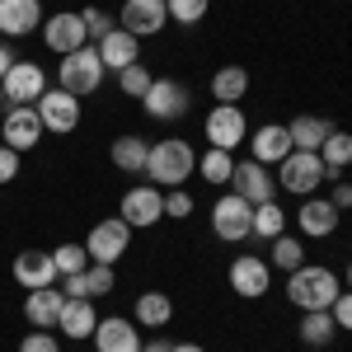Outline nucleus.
Instances as JSON below:
<instances>
[{"label": "nucleus", "instance_id": "bb28decb", "mask_svg": "<svg viewBox=\"0 0 352 352\" xmlns=\"http://www.w3.org/2000/svg\"><path fill=\"white\" fill-rule=\"evenodd\" d=\"M244 94H249V71L244 66H221L212 76V99L217 104H240Z\"/></svg>", "mask_w": 352, "mask_h": 352}, {"label": "nucleus", "instance_id": "cd10ccee", "mask_svg": "<svg viewBox=\"0 0 352 352\" xmlns=\"http://www.w3.org/2000/svg\"><path fill=\"white\" fill-rule=\"evenodd\" d=\"M333 338H338V324H333L329 310H305L300 315V343L305 348H329Z\"/></svg>", "mask_w": 352, "mask_h": 352}, {"label": "nucleus", "instance_id": "20e7f679", "mask_svg": "<svg viewBox=\"0 0 352 352\" xmlns=\"http://www.w3.org/2000/svg\"><path fill=\"white\" fill-rule=\"evenodd\" d=\"M324 179H329V169L315 151H292L287 160L277 164V188L296 192V197H315V188H320Z\"/></svg>", "mask_w": 352, "mask_h": 352}, {"label": "nucleus", "instance_id": "c85d7f7f", "mask_svg": "<svg viewBox=\"0 0 352 352\" xmlns=\"http://www.w3.org/2000/svg\"><path fill=\"white\" fill-rule=\"evenodd\" d=\"M320 160H324L329 179H338L352 164V132H338V127H333V132L324 136V146H320Z\"/></svg>", "mask_w": 352, "mask_h": 352}, {"label": "nucleus", "instance_id": "f3484780", "mask_svg": "<svg viewBox=\"0 0 352 352\" xmlns=\"http://www.w3.org/2000/svg\"><path fill=\"white\" fill-rule=\"evenodd\" d=\"M14 282H19L24 292H43V287H56L52 249H24V254H14Z\"/></svg>", "mask_w": 352, "mask_h": 352}, {"label": "nucleus", "instance_id": "58836bf2", "mask_svg": "<svg viewBox=\"0 0 352 352\" xmlns=\"http://www.w3.org/2000/svg\"><path fill=\"white\" fill-rule=\"evenodd\" d=\"M80 19H85V28H89V38H94V43L113 33V19L104 14V10H99V5H89V10H80Z\"/></svg>", "mask_w": 352, "mask_h": 352}, {"label": "nucleus", "instance_id": "6ab92c4d", "mask_svg": "<svg viewBox=\"0 0 352 352\" xmlns=\"http://www.w3.org/2000/svg\"><path fill=\"white\" fill-rule=\"evenodd\" d=\"M296 226H300L305 240H329L338 230V207L329 197H305L300 212H296Z\"/></svg>", "mask_w": 352, "mask_h": 352}, {"label": "nucleus", "instance_id": "e433bc0d", "mask_svg": "<svg viewBox=\"0 0 352 352\" xmlns=\"http://www.w3.org/2000/svg\"><path fill=\"white\" fill-rule=\"evenodd\" d=\"M109 292H113V268L109 263H89V268H85V300L109 296Z\"/></svg>", "mask_w": 352, "mask_h": 352}, {"label": "nucleus", "instance_id": "a19ab883", "mask_svg": "<svg viewBox=\"0 0 352 352\" xmlns=\"http://www.w3.org/2000/svg\"><path fill=\"white\" fill-rule=\"evenodd\" d=\"M19 160H24V155L0 141V184H14V179H19Z\"/></svg>", "mask_w": 352, "mask_h": 352}, {"label": "nucleus", "instance_id": "79ce46f5", "mask_svg": "<svg viewBox=\"0 0 352 352\" xmlns=\"http://www.w3.org/2000/svg\"><path fill=\"white\" fill-rule=\"evenodd\" d=\"M329 315H333V324H338V329H348V333H352V292H338V300L329 305Z\"/></svg>", "mask_w": 352, "mask_h": 352}, {"label": "nucleus", "instance_id": "2eb2a0df", "mask_svg": "<svg viewBox=\"0 0 352 352\" xmlns=\"http://www.w3.org/2000/svg\"><path fill=\"white\" fill-rule=\"evenodd\" d=\"M164 24H169V10H164V0H122L118 28H127L132 38H155Z\"/></svg>", "mask_w": 352, "mask_h": 352}, {"label": "nucleus", "instance_id": "f257e3e1", "mask_svg": "<svg viewBox=\"0 0 352 352\" xmlns=\"http://www.w3.org/2000/svg\"><path fill=\"white\" fill-rule=\"evenodd\" d=\"M146 174H151V184L155 188H184L188 184V174H197V151H192L184 136H164L151 146V160H146Z\"/></svg>", "mask_w": 352, "mask_h": 352}, {"label": "nucleus", "instance_id": "2f4dec72", "mask_svg": "<svg viewBox=\"0 0 352 352\" xmlns=\"http://www.w3.org/2000/svg\"><path fill=\"white\" fill-rule=\"evenodd\" d=\"M287 212L277 207V202H258L254 207V235H263V240H277V235H287Z\"/></svg>", "mask_w": 352, "mask_h": 352}, {"label": "nucleus", "instance_id": "4468645a", "mask_svg": "<svg viewBox=\"0 0 352 352\" xmlns=\"http://www.w3.org/2000/svg\"><path fill=\"white\" fill-rule=\"evenodd\" d=\"M268 287H272V263H268V258H258V254H240V258L230 263V292H235V296L258 300Z\"/></svg>", "mask_w": 352, "mask_h": 352}, {"label": "nucleus", "instance_id": "0eeeda50", "mask_svg": "<svg viewBox=\"0 0 352 352\" xmlns=\"http://www.w3.org/2000/svg\"><path fill=\"white\" fill-rule=\"evenodd\" d=\"M212 235L226 244H240L254 235V207L244 202L240 192H226L217 197V207H212Z\"/></svg>", "mask_w": 352, "mask_h": 352}, {"label": "nucleus", "instance_id": "7c9ffc66", "mask_svg": "<svg viewBox=\"0 0 352 352\" xmlns=\"http://www.w3.org/2000/svg\"><path fill=\"white\" fill-rule=\"evenodd\" d=\"M197 174H202V179H207L212 188H226V184H230V174H235V155L212 146L207 155H197Z\"/></svg>", "mask_w": 352, "mask_h": 352}, {"label": "nucleus", "instance_id": "aec40b11", "mask_svg": "<svg viewBox=\"0 0 352 352\" xmlns=\"http://www.w3.org/2000/svg\"><path fill=\"white\" fill-rule=\"evenodd\" d=\"M292 155V132L282 127V122H263L258 132L249 136V160L258 164H282Z\"/></svg>", "mask_w": 352, "mask_h": 352}, {"label": "nucleus", "instance_id": "ea45409f", "mask_svg": "<svg viewBox=\"0 0 352 352\" xmlns=\"http://www.w3.org/2000/svg\"><path fill=\"white\" fill-rule=\"evenodd\" d=\"M19 352H61V343H56V338L47 333V329H33V333H24Z\"/></svg>", "mask_w": 352, "mask_h": 352}, {"label": "nucleus", "instance_id": "a18cd8bd", "mask_svg": "<svg viewBox=\"0 0 352 352\" xmlns=\"http://www.w3.org/2000/svg\"><path fill=\"white\" fill-rule=\"evenodd\" d=\"M169 348H174L169 338H151V343H141V352H169Z\"/></svg>", "mask_w": 352, "mask_h": 352}, {"label": "nucleus", "instance_id": "ddd939ff", "mask_svg": "<svg viewBox=\"0 0 352 352\" xmlns=\"http://www.w3.org/2000/svg\"><path fill=\"white\" fill-rule=\"evenodd\" d=\"M33 109H38V118H43V127L56 132V136H66V132H76V127H80V99H76V94H66L61 85L47 89Z\"/></svg>", "mask_w": 352, "mask_h": 352}, {"label": "nucleus", "instance_id": "4be33fe9", "mask_svg": "<svg viewBox=\"0 0 352 352\" xmlns=\"http://www.w3.org/2000/svg\"><path fill=\"white\" fill-rule=\"evenodd\" d=\"M94 47H99L104 71H127V66H136V61H141V38H132L127 28H113L109 38H99Z\"/></svg>", "mask_w": 352, "mask_h": 352}, {"label": "nucleus", "instance_id": "6e6552de", "mask_svg": "<svg viewBox=\"0 0 352 352\" xmlns=\"http://www.w3.org/2000/svg\"><path fill=\"white\" fill-rule=\"evenodd\" d=\"M85 249H89V263H109V268H118V258L132 249V226H127L122 217L99 221V226L89 230Z\"/></svg>", "mask_w": 352, "mask_h": 352}, {"label": "nucleus", "instance_id": "412c9836", "mask_svg": "<svg viewBox=\"0 0 352 352\" xmlns=\"http://www.w3.org/2000/svg\"><path fill=\"white\" fill-rule=\"evenodd\" d=\"M43 0H0V33L5 38H24L33 28H43Z\"/></svg>", "mask_w": 352, "mask_h": 352}, {"label": "nucleus", "instance_id": "37998d69", "mask_svg": "<svg viewBox=\"0 0 352 352\" xmlns=\"http://www.w3.org/2000/svg\"><path fill=\"white\" fill-rule=\"evenodd\" d=\"M329 202H333L338 212H348V207H352V184H348V179H333V192H329Z\"/></svg>", "mask_w": 352, "mask_h": 352}, {"label": "nucleus", "instance_id": "f704fd0d", "mask_svg": "<svg viewBox=\"0 0 352 352\" xmlns=\"http://www.w3.org/2000/svg\"><path fill=\"white\" fill-rule=\"evenodd\" d=\"M151 80H155V76H151V66H141V61L127 66V71H118V89H122L127 99H141V94L151 89Z\"/></svg>", "mask_w": 352, "mask_h": 352}, {"label": "nucleus", "instance_id": "5701e85b", "mask_svg": "<svg viewBox=\"0 0 352 352\" xmlns=\"http://www.w3.org/2000/svg\"><path fill=\"white\" fill-rule=\"evenodd\" d=\"M61 305H66L61 287H43V292H28V296H24V320H28L33 329H56V320H61Z\"/></svg>", "mask_w": 352, "mask_h": 352}, {"label": "nucleus", "instance_id": "473e14b6", "mask_svg": "<svg viewBox=\"0 0 352 352\" xmlns=\"http://www.w3.org/2000/svg\"><path fill=\"white\" fill-rule=\"evenodd\" d=\"M268 263H272V268H282V272H296L300 263H305V244H300L296 235H277V240H272Z\"/></svg>", "mask_w": 352, "mask_h": 352}, {"label": "nucleus", "instance_id": "7ed1b4c3", "mask_svg": "<svg viewBox=\"0 0 352 352\" xmlns=\"http://www.w3.org/2000/svg\"><path fill=\"white\" fill-rule=\"evenodd\" d=\"M56 85L66 89V94H94L99 85H104V61H99V47H80V52L61 56V66H56Z\"/></svg>", "mask_w": 352, "mask_h": 352}, {"label": "nucleus", "instance_id": "c03bdc74", "mask_svg": "<svg viewBox=\"0 0 352 352\" xmlns=\"http://www.w3.org/2000/svg\"><path fill=\"white\" fill-rule=\"evenodd\" d=\"M14 61H19V56H14V47H10V43H0V80H5V71H10Z\"/></svg>", "mask_w": 352, "mask_h": 352}, {"label": "nucleus", "instance_id": "dca6fc26", "mask_svg": "<svg viewBox=\"0 0 352 352\" xmlns=\"http://www.w3.org/2000/svg\"><path fill=\"white\" fill-rule=\"evenodd\" d=\"M230 192H240L249 207H258V202H272V192H277V179L268 174V164L240 160V164H235V174H230Z\"/></svg>", "mask_w": 352, "mask_h": 352}, {"label": "nucleus", "instance_id": "72a5a7b5", "mask_svg": "<svg viewBox=\"0 0 352 352\" xmlns=\"http://www.w3.org/2000/svg\"><path fill=\"white\" fill-rule=\"evenodd\" d=\"M52 263H56V282H61V277H71V272L89 268V249H85V244H56Z\"/></svg>", "mask_w": 352, "mask_h": 352}, {"label": "nucleus", "instance_id": "b1692460", "mask_svg": "<svg viewBox=\"0 0 352 352\" xmlns=\"http://www.w3.org/2000/svg\"><path fill=\"white\" fill-rule=\"evenodd\" d=\"M94 324H99V315H94V300H71V296H66L56 329H61L71 343H85V338H94Z\"/></svg>", "mask_w": 352, "mask_h": 352}, {"label": "nucleus", "instance_id": "1a4fd4ad", "mask_svg": "<svg viewBox=\"0 0 352 352\" xmlns=\"http://www.w3.org/2000/svg\"><path fill=\"white\" fill-rule=\"evenodd\" d=\"M43 43L56 56H71V52H80V47H89V28H85L80 10H56V14H47L43 19Z\"/></svg>", "mask_w": 352, "mask_h": 352}, {"label": "nucleus", "instance_id": "a211bd4d", "mask_svg": "<svg viewBox=\"0 0 352 352\" xmlns=\"http://www.w3.org/2000/svg\"><path fill=\"white\" fill-rule=\"evenodd\" d=\"M94 348L99 352H141V329H136V320L109 315V320L94 324Z\"/></svg>", "mask_w": 352, "mask_h": 352}, {"label": "nucleus", "instance_id": "9b49d317", "mask_svg": "<svg viewBox=\"0 0 352 352\" xmlns=\"http://www.w3.org/2000/svg\"><path fill=\"white\" fill-rule=\"evenodd\" d=\"M118 217L127 221L132 230H151L155 221H164V192L155 184H136V188L122 192V207H118Z\"/></svg>", "mask_w": 352, "mask_h": 352}, {"label": "nucleus", "instance_id": "c756f323", "mask_svg": "<svg viewBox=\"0 0 352 352\" xmlns=\"http://www.w3.org/2000/svg\"><path fill=\"white\" fill-rule=\"evenodd\" d=\"M287 132H292V151H315L320 155V146H324V136L333 127L324 118H296V122H287Z\"/></svg>", "mask_w": 352, "mask_h": 352}, {"label": "nucleus", "instance_id": "49530a36", "mask_svg": "<svg viewBox=\"0 0 352 352\" xmlns=\"http://www.w3.org/2000/svg\"><path fill=\"white\" fill-rule=\"evenodd\" d=\"M169 352H207V348H197V343H174Z\"/></svg>", "mask_w": 352, "mask_h": 352}, {"label": "nucleus", "instance_id": "c9c22d12", "mask_svg": "<svg viewBox=\"0 0 352 352\" xmlns=\"http://www.w3.org/2000/svg\"><path fill=\"white\" fill-rule=\"evenodd\" d=\"M164 10H169L174 24H197V19H207L212 0H164Z\"/></svg>", "mask_w": 352, "mask_h": 352}, {"label": "nucleus", "instance_id": "f8f14e48", "mask_svg": "<svg viewBox=\"0 0 352 352\" xmlns=\"http://www.w3.org/2000/svg\"><path fill=\"white\" fill-rule=\"evenodd\" d=\"M5 104H38L43 94H47V76H43V66L38 61H14L10 71H5Z\"/></svg>", "mask_w": 352, "mask_h": 352}, {"label": "nucleus", "instance_id": "393cba45", "mask_svg": "<svg viewBox=\"0 0 352 352\" xmlns=\"http://www.w3.org/2000/svg\"><path fill=\"white\" fill-rule=\"evenodd\" d=\"M132 320H136V329H164L174 320V300L164 292H141L132 305Z\"/></svg>", "mask_w": 352, "mask_h": 352}, {"label": "nucleus", "instance_id": "09e8293b", "mask_svg": "<svg viewBox=\"0 0 352 352\" xmlns=\"http://www.w3.org/2000/svg\"><path fill=\"white\" fill-rule=\"evenodd\" d=\"M0 104H5V89H0Z\"/></svg>", "mask_w": 352, "mask_h": 352}, {"label": "nucleus", "instance_id": "39448f33", "mask_svg": "<svg viewBox=\"0 0 352 352\" xmlns=\"http://www.w3.org/2000/svg\"><path fill=\"white\" fill-rule=\"evenodd\" d=\"M47 136V127H43V118H38V109L33 104H10L5 109V118H0V141L10 146V151H38V141Z\"/></svg>", "mask_w": 352, "mask_h": 352}, {"label": "nucleus", "instance_id": "a878e982", "mask_svg": "<svg viewBox=\"0 0 352 352\" xmlns=\"http://www.w3.org/2000/svg\"><path fill=\"white\" fill-rule=\"evenodd\" d=\"M109 155H113V164H118L122 174H146V160H151V141H141V136H118Z\"/></svg>", "mask_w": 352, "mask_h": 352}, {"label": "nucleus", "instance_id": "423d86ee", "mask_svg": "<svg viewBox=\"0 0 352 352\" xmlns=\"http://www.w3.org/2000/svg\"><path fill=\"white\" fill-rule=\"evenodd\" d=\"M141 109H146V118H155V122H179V118H188L192 94H188L184 80H151V89L141 94Z\"/></svg>", "mask_w": 352, "mask_h": 352}, {"label": "nucleus", "instance_id": "f03ea898", "mask_svg": "<svg viewBox=\"0 0 352 352\" xmlns=\"http://www.w3.org/2000/svg\"><path fill=\"white\" fill-rule=\"evenodd\" d=\"M287 300L300 315L305 310H329L338 300V272L320 268V263H300L296 272H287Z\"/></svg>", "mask_w": 352, "mask_h": 352}, {"label": "nucleus", "instance_id": "4c0bfd02", "mask_svg": "<svg viewBox=\"0 0 352 352\" xmlns=\"http://www.w3.org/2000/svg\"><path fill=\"white\" fill-rule=\"evenodd\" d=\"M164 217L188 221L192 217V192L188 188H169V192H164Z\"/></svg>", "mask_w": 352, "mask_h": 352}, {"label": "nucleus", "instance_id": "de8ad7c7", "mask_svg": "<svg viewBox=\"0 0 352 352\" xmlns=\"http://www.w3.org/2000/svg\"><path fill=\"white\" fill-rule=\"evenodd\" d=\"M348 292H352V263H348Z\"/></svg>", "mask_w": 352, "mask_h": 352}, {"label": "nucleus", "instance_id": "9d476101", "mask_svg": "<svg viewBox=\"0 0 352 352\" xmlns=\"http://www.w3.org/2000/svg\"><path fill=\"white\" fill-rule=\"evenodd\" d=\"M202 132H207V141H212L217 151H235V146H244V141H249L244 109H240V104H212L207 122H202Z\"/></svg>", "mask_w": 352, "mask_h": 352}]
</instances>
